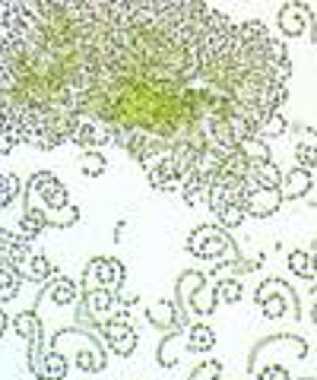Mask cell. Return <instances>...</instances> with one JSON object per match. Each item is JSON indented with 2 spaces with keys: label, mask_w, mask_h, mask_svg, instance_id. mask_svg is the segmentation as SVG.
<instances>
[{
  "label": "cell",
  "mask_w": 317,
  "mask_h": 380,
  "mask_svg": "<svg viewBox=\"0 0 317 380\" xmlns=\"http://www.w3.org/2000/svg\"><path fill=\"white\" fill-rule=\"evenodd\" d=\"M295 152H298V165H302L305 172L317 165V150H314V146H298Z\"/></svg>",
  "instance_id": "20"
},
{
  "label": "cell",
  "mask_w": 317,
  "mask_h": 380,
  "mask_svg": "<svg viewBox=\"0 0 317 380\" xmlns=\"http://www.w3.org/2000/svg\"><path fill=\"white\" fill-rule=\"evenodd\" d=\"M86 279L89 282H98V285H105L108 289H114V285L124 279V269L118 260H108V257H98V260H92L89 266H86Z\"/></svg>",
  "instance_id": "5"
},
{
  "label": "cell",
  "mask_w": 317,
  "mask_h": 380,
  "mask_svg": "<svg viewBox=\"0 0 317 380\" xmlns=\"http://www.w3.org/2000/svg\"><path fill=\"white\" fill-rule=\"evenodd\" d=\"M80 165H83V172L89 174V178H96V174L105 172V156H102V152H86Z\"/></svg>",
  "instance_id": "16"
},
{
  "label": "cell",
  "mask_w": 317,
  "mask_h": 380,
  "mask_svg": "<svg viewBox=\"0 0 317 380\" xmlns=\"http://www.w3.org/2000/svg\"><path fill=\"white\" fill-rule=\"evenodd\" d=\"M212 343H216V336H212L210 327H194L188 336V349L190 352H210Z\"/></svg>",
  "instance_id": "11"
},
{
  "label": "cell",
  "mask_w": 317,
  "mask_h": 380,
  "mask_svg": "<svg viewBox=\"0 0 317 380\" xmlns=\"http://www.w3.org/2000/svg\"><path fill=\"white\" fill-rule=\"evenodd\" d=\"M264 314H266V317H282V314H286V301H280V298L266 301V305H264Z\"/></svg>",
  "instance_id": "23"
},
{
  "label": "cell",
  "mask_w": 317,
  "mask_h": 380,
  "mask_svg": "<svg viewBox=\"0 0 317 380\" xmlns=\"http://www.w3.org/2000/svg\"><path fill=\"white\" fill-rule=\"evenodd\" d=\"M260 380H289V374L282 371V368H266V371L260 374Z\"/></svg>",
  "instance_id": "24"
},
{
  "label": "cell",
  "mask_w": 317,
  "mask_h": 380,
  "mask_svg": "<svg viewBox=\"0 0 317 380\" xmlns=\"http://www.w3.org/2000/svg\"><path fill=\"white\" fill-rule=\"evenodd\" d=\"M280 23H282V32H286V35H302L311 23V13H308L305 3H289V7L280 13Z\"/></svg>",
  "instance_id": "7"
},
{
  "label": "cell",
  "mask_w": 317,
  "mask_h": 380,
  "mask_svg": "<svg viewBox=\"0 0 317 380\" xmlns=\"http://www.w3.org/2000/svg\"><path fill=\"white\" fill-rule=\"evenodd\" d=\"M89 307H92V314H105V311H111V307H114V298L108 295V291H92V295H89Z\"/></svg>",
  "instance_id": "17"
},
{
  "label": "cell",
  "mask_w": 317,
  "mask_h": 380,
  "mask_svg": "<svg viewBox=\"0 0 317 380\" xmlns=\"http://www.w3.org/2000/svg\"><path fill=\"white\" fill-rule=\"evenodd\" d=\"M45 222H48V216L42 212V209H29V212L23 216V225H19V228H23L26 238H35L38 231L45 228Z\"/></svg>",
  "instance_id": "12"
},
{
  "label": "cell",
  "mask_w": 317,
  "mask_h": 380,
  "mask_svg": "<svg viewBox=\"0 0 317 380\" xmlns=\"http://www.w3.org/2000/svg\"><path fill=\"white\" fill-rule=\"evenodd\" d=\"M105 3H0V152L57 150L83 118Z\"/></svg>",
  "instance_id": "2"
},
{
  "label": "cell",
  "mask_w": 317,
  "mask_h": 380,
  "mask_svg": "<svg viewBox=\"0 0 317 380\" xmlns=\"http://www.w3.org/2000/svg\"><path fill=\"white\" fill-rule=\"evenodd\" d=\"M105 336H108V343L114 345V352H118V355H127V352H134V345H136L134 329H130L124 320L108 323V327H105Z\"/></svg>",
  "instance_id": "8"
},
{
  "label": "cell",
  "mask_w": 317,
  "mask_h": 380,
  "mask_svg": "<svg viewBox=\"0 0 317 380\" xmlns=\"http://www.w3.org/2000/svg\"><path fill=\"white\" fill-rule=\"evenodd\" d=\"M289 266H292V273H298L302 279H317V269H314V257L305 251H295L292 257H289Z\"/></svg>",
  "instance_id": "10"
},
{
  "label": "cell",
  "mask_w": 317,
  "mask_h": 380,
  "mask_svg": "<svg viewBox=\"0 0 317 380\" xmlns=\"http://www.w3.org/2000/svg\"><path fill=\"white\" fill-rule=\"evenodd\" d=\"M0 260H10V263H23L26 260V247L16 244V241H3L0 238Z\"/></svg>",
  "instance_id": "14"
},
{
  "label": "cell",
  "mask_w": 317,
  "mask_h": 380,
  "mask_svg": "<svg viewBox=\"0 0 317 380\" xmlns=\"http://www.w3.org/2000/svg\"><path fill=\"white\" fill-rule=\"evenodd\" d=\"M29 209H42L48 219L57 216V209H67V187L48 172L35 174L29 184Z\"/></svg>",
  "instance_id": "3"
},
{
  "label": "cell",
  "mask_w": 317,
  "mask_h": 380,
  "mask_svg": "<svg viewBox=\"0 0 317 380\" xmlns=\"http://www.w3.org/2000/svg\"><path fill=\"white\" fill-rule=\"evenodd\" d=\"M308 187H311V174L305 172V168H298V172H292V174H289L286 190H280V194L286 197V200H295V197L308 194Z\"/></svg>",
  "instance_id": "9"
},
{
  "label": "cell",
  "mask_w": 317,
  "mask_h": 380,
  "mask_svg": "<svg viewBox=\"0 0 317 380\" xmlns=\"http://www.w3.org/2000/svg\"><path fill=\"white\" fill-rule=\"evenodd\" d=\"M219 295L226 301H238V298H242V285H238V282H222Z\"/></svg>",
  "instance_id": "22"
},
{
  "label": "cell",
  "mask_w": 317,
  "mask_h": 380,
  "mask_svg": "<svg viewBox=\"0 0 317 380\" xmlns=\"http://www.w3.org/2000/svg\"><path fill=\"white\" fill-rule=\"evenodd\" d=\"M314 269H317V257H314Z\"/></svg>",
  "instance_id": "25"
},
{
  "label": "cell",
  "mask_w": 317,
  "mask_h": 380,
  "mask_svg": "<svg viewBox=\"0 0 317 380\" xmlns=\"http://www.w3.org/2000/svg\"><path fill=\"white\" fill-rule=\"evenodd\" d=\"M188 244L197 257H219V253L228 251V238L216 228H197L194 238H190Z\"/></svg>",
  "instance_id": "4"
},
{
  "label": "cell",
  "mask_w": 317,
  "mask_h": 380,
  "mask_svg": "<svg viewBox=\"0 0 317 380\" xmlns=\"http://www.w3.org/2000/svg\"><path fill=\"white\" fill-rule=\"evenodd\" d=\"M16 194H19V181H16L13 174L0 172V206H7Z\"/></svg>",
  "instance_id": "15"
},
{
  "label": "cell",
  "mask_w": 317,
  "mask_h": 380,
  "mask_svg": "<svg viewBox=\"0 0 317 380\" xmlns=\"http://www.w3.org/2000/svg\"><path fill=\"white\" fill-rule=\"evenodd\" d=\"M29 273H32V279H45L48 273H51V266H48V260H45V257H32Z\"/></svg>",
  "instance_id": "21"
},
{
  "label": "cell",
  "mask_w": 317,
  "mask_h": 380,
  "mask_svg": "<svg viewBox=\"0 0 317 380\" xmlns=\"http://www.w3.org/2000/svg\"><path fill=\"white\" fill-rule=\"evenodd\" d=\"M73 298H76V285L70 282V279H57V285L51 289V301H57V305H70Z\"/></svg>",
  "instance_id": "13"
},
{
  "label": "cell",
  "mask_w": 317,
  "mask_h": 380,
  "mask_svg": "<svg viewBox=\"0 0 317 380\" xmlns=\"http://www.w3.org/2000/svg\"><path fill=\"white\" fill-rule=\"evenodd\" d=\"M282 203L280 190H248L244 197V216H270Z\"/></svg>",
  "instance_id": "6"
},
{
  "label": "cell",
  "mask_w": 317,
  "mask_h": 380,
  "mask_svg": "<svg viewBox=\"0 0 317 380\" xmlns=\"http://www.w3.org/2000/svg\"><path fill=\"white\" fill-rule=\"evenodd\" d=\"M286 45L206 3L105 0L83 118L190 206L289 98ZM80 118V120H83Z\"/></svg>",
  "instance_id": "1"
},
{
  "label": "cell",
  "mask_w": 317,
  "mask_h": 380,
  "mask_svg": "<svg viewBox=\"0 0 317 380\" xmlns=\"http://www.w3.org/2000/svg\"><path fill=\"white\" fill-rule=\"evenodd\" d=\"M64 374H67V365H64V358L57 355V352H51V355H48V371H45V380H61Z\"/></svg>",
  "instance_id": "18"
},
{
  "label": "cell",
  "mask_w": 317,
  "mask_h": 380,
  "mask_svg": "<svg viewBox=\"0 0 317 380\" xmlns=\"http://www.w3.org/2000/svg\"><path fill=\"white\" fill-rule=\"evenodd\" d=\"M282 130H286V118L276 111V114H273V118L264 124V130H260V140H264V136H280Z\"/></svg>",
  "instance_id": "19"
}]
</instances>
